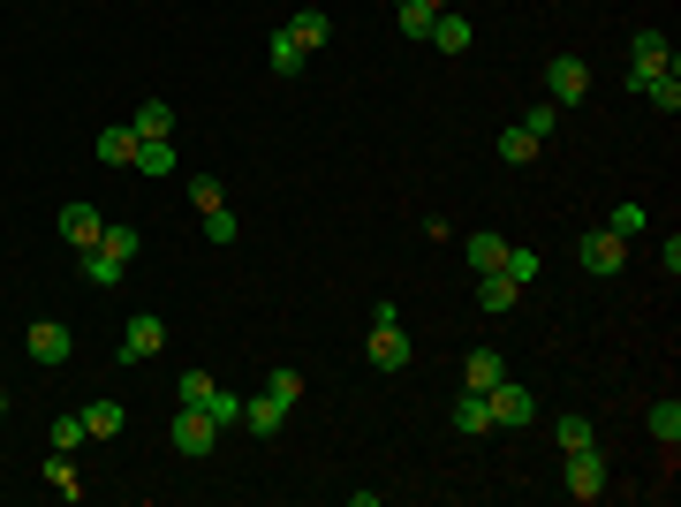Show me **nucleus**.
I'll return each instance as SVG.
<instances>
[{
	"label": "nucleus",
	"mask_w": 681,
	"mask_h": 507,
	"mask_svg": "<svg viewBox=\"0 0 681 507\" xmlns=\"http://www.w3.org/2000/svg\"><path fill=\"white\" fill-rule=\"evenodd\" d=\"M364 356H372L379 372H402V364H409V334H402V303H372V341H364Z\"/></svg>",
	"instance_id": "obj_1"
},
{
	"label": "nucleus",
	"mask_w": 681,
	"mask_h": 507,
	"mask_svg": "<svg viewBox=\"0 0 681 507\" xmlns=\"http://www.w3.org/2000/svg\"><path fill=\"white\" fill-rule=\"evenodd\" d=\"M213 439H220V424L205 417V409H190V402L174 409V455H182V463H205V455H213Z\"/></svg>",
	"instance_id": "obj_2"
},
{
	"label": "nucleus",
	"mask_w": 681,
	"mask_h": 507,
	"mask_svg": "<svg viewBox=\"0 0 681 507\" xmlns=\"http://www.w3.org/2000/svg\"><path fill=\"white\" fill-rule=\"evenodd\" d=\"M485 409H492V432H515V424L538 417V394H530L522 379H500L492 394H485Z\"/></svg>",
	"instance_id": "obj_3"
},
{
	"label": "nucleus",
	"mask_w": 681,
	"mask_h": 507,
	"mask_svg": "<svg viewBox=\"0 0 681 507\" xmlns=\"http://www.w3.org/2000/svg\"><path fill=\"white\" fill-rule=\"evenodd\" d=\"M576 257H583V273H598V281H606V273H621V265H629V243H621L613 227H591V235L576 243Z\"/></svg>",
	"instance_id": "obj_4"
},
{
	"label": "nucleus",
	"mask_w": 681,
	"mask_h": 507,
	"mask_svg": "<svg viewBox=\"0 0 681 507\" xmlns=\"http://www.w3.org/2000/svg\"><path fill=\"white\" fill-rule=\"evenodd\" d=\"M160 348H167V318H160V311H136V318L122 326V364H136V356H160Z\"/></svg>",
	"instance_id": "obj_5"
},
{
	"label": "nucleus",
	"mask_w": 681,
	"mask_h": 507,
	"mask_svg": "<svg viewBox=\"0 0 681 507\" xmlns=\"http://www.w3.org/2000/svg\"><path fill=\"white\" fill-rule=\"evenodd\" d=\"M568 493H576V500H598V493H606V455H598V447H568Z\"/></svg>",
	"instance_id": "obj_6"
},
{
	"label": "nucleus",
	"mask_w": 681,
	"mask_h": 507,
	"mask_svg": "<svg viewBox=\"0 0 681 507\" xmlns=\"http://www.w3.org/2000/svg\"><path fill=\"white\" fill-rule=\"evenodd\" d=\"M583 91H591V69H583V61H546V99H553V107H576Z\"/></svg>",
	"instance_id": "obj_7"
},
{
	"label": "nucleus",
	"mask_w": 681,
	"mask_h": 507,
	"mask_svg": "<svg viewBox=\"0 0 681 507\" xmlns=\"http://www.w3.org/2000/svg\"><path fill=\"white\" fill-rule=\"evenodd\" d=\"M99 227H106V220H99V205H61V243H69L77 257L99 251Z\"/></svg>",
	"instance_id": "obj_8"
},
{
	"label": "nucleus",
	"mask_w": 681,
	"mask_h": 507,
	"mask_svg": "<svg viewBox=\"0 0 681 507\" xmlns=\"http://www.w3.org/2000/svg\"><path fill=\"white\" fill-rule=\"evenodd\" d=\"M23 341H31V356H39V364H69V356H77V334H69L61 318H39Z\"/></svg>",
	"instance_id": "obj_9"
},
{
	"label": "nucleus",
	"mask_w": 681,
	"mask_h": 507,
	"mask_svg": "<svg viewBox=\"0 0 681 507\" xmlns=\"http://www.w3.org/2000/svg\"><path fill=\"white\" fill-rule=\"evenodd\" d=\"M500 379H508V356H500V348H469L463 356V386L469 394H492Z\"/></svg>",
	"instance_id": "obj_10"
},
{
	"label": "nucleus",
	"mask_w": 681,
	"mask_h": 507,
	"mask_svg": "<svg viewBox=\"0 0 681 507\" xmlns=\"http://www.w3.org/2000/svg\"><path fill=\"white\" fill-rule=\"evenodd\" d=\"M136 144H144V136H136L129 122L99 129V160H106V168H136Z\"/></svg>",
	"instance_id": "obj_11"
},
{
	"label": "nucleus",
	"mask_w": 681,
	"mask_h": 507,
	"mask_svg": "<svg viewBox=\"0 0 681 507\" xmlns=\"http://www.w3.org/2000/svg\"><path fill=\"white\" fill-rule=\"evenodd\" d=\"M243 424H251L257 439H273V432L288 424V402H273V394H251V402H243Z\"/></svg>",
	"instance_id": "obj_12"
},
{
	"label": "nucleus",
	"mask_w": 681,
	"mask_h": 507,
	"mask_svg": "<svg viewBox=\"0 0 681 507\" xmlns=\"http://www.w3.org/2000/svg\"><path fill=\"white\" fill-rule=\"evenodd\" d=\"M129 129H136L144 144H160V136H174V107H167V99H144V107H136V122H129Z\"/></svg>",
	"instance_id": "obj_13"
},
{
	"label": "nucleus",
	"mask_w": 681,
	"mask_h": 507,
	"mask_svg": "<svg viewBox=\"0 0 681 507\" xmlns=\"http://www.w3.org/2000/svg\"><path fill=\"white\" fill-rule=\"evenodd\" d=\"M477 303H485V311H515V303H522V281H508V273H477Z\"/></svg>",
	"instance_id": "obj_14"
},
{
	"label": "nucleus",
	"mask_w": 681,
	"mask_h": 507,
	"mask_svg": "<svg viewBox=\"0 0 681 507\" xmlns=\"http://www.w3.org/2000/svg\"><path fill=\"white\" fill-rule=\"evenodd\" d=\"M425 39L439 45V53H469V39H477V31H469V16H431Z\"/></svg>",
	"instance_id": "obj_15"
},
{
	"label": "nucleus",
	"mask_w": 681,
	"mask_h": 507,
	"mask_svg": "<svg viewBox=\"0 0 681 507\" xmlns=\"http://www.w3.org/2000/svg\"><path fill=\"white\" fill-rule=\"evenodd\" d=\"M538 152H546V144H538V136H530L522 122H515V129H500V160H508V168H530Z\"/></svg>",
	"instance_id": "obj_16"
},
{
	"label": "nucleus",
	"mask_w": 681,
	"mask_h": 507,
	"mask_svg": "<svg viewBox=\"0 0 681 507\" xmlns=\"http://www.w3.org/2000/svg\"><path fill=\"white\" fill-rule=\"evenodd\" d=\"M469 273H500V257H508V235H469Z\"/></svg>",
	"instance_id": "obj_17"
},
{
	"label": "nucleus",
	"mask_w": 681,
	"mask_h": 507,
	"mask_svg": "<svg viewBox=\"0 0 681 507\" xmlns=\"http://www.w3.org/2000/svg\"><path fill=\"white\" fill-rule=\"evenodd\" d=\"M288 39H296V45H303V53H318V45L334 39V23H326V16H318V8H303L296 23H288Z\"/></svg>",
	"instance_id": "obj_18"
},
{
	"label": "nucleus",
	"mask_w": 681,
	"mask_h": 507,
	"mask_svg": "<svg viewBox=\"0 0 681 507\" xmlns=\"http://www.w3.org/2000/svg\"><path fill=\"white\" fill-rule=\"evenodd\" d=\"M84 417L91 439H122V402H91V409H77Z\"/></svg>",
	"instance_id": "obj_19"
},
{
	"label": "nucleus",
	"mask_w": 681,
	"mask_h": 507,
	"mask_svg": "<svg viewBox=\"0 0 681 507\" xmlns=\"http://www.w3.org/2000/svg\"><path fill=\"white\" fill-rule=\"evenodd\" d=\"M651 439L674 455V439H681V402H674V394H667V402H651Z\"/></svg>",
	"instance_id": "obj_20"
},
{
	"label": "nucleus",
	"mask_w": 681,
	"mask_h": 507,
	"mask_svg": "<svg viewBox=\"0 0 681 507\" xmlns=\"http://www.w3.org/2000/svg\"><path fill=\"white\" fill-rule=\"evenodd\" d=\"M136 243H144V235H136L129 220H106V227H99V251H106V257H122V265L136 257Z\"/></svg>",
	"instance_id": "obj_21"
},
{
	"label": "nucleus",
	"mask_w": 681,
	"mask_h": 507,
	"mask_svg": "<svg viewBox=\"0 0 681 507\" xmlns=\"http://www.w3.org/2000/svg\"><path fill=\"white\" fill-rule=\"evenodd\" d=\"M431 16H439L431 0H394V23H402V39H425V31H431Z\"/></svg>",
	"instance_id": "obj_22"
},
{
	"label": "nucleus",
	"mask_w": 681,
	"mask_h": 507,
	"mask_svg": "<svg viewBox=\"0 0 681 507\" xmlns=\"http://www.w3.org/2000/svg\"><path fill=\"white\" fill-rule=\"evenodd\" d=\"M122 273H129L122 257H106V251H84V281H91V288H122Z\"/></svg>",
	"instance_id": "obj_23"
},
{
	"label": "nucleus",
	"mask_w": 681,
	"mask_h": 507,
	"mask_svg": "<svg viewBox=\"0 0 681 507\" xmlns=\"http://www.w3.org/2000/svg\"><path fill=\"white\" fill-rule=\"evenodd\" d=\"M629 53H637V61H659V69H674V45H667V31H651V23L629 39Z\"/></svg>",
	"instance_id": "obj_24"
},
{
	"label": "nucleus",
	"mask_w": 681,
	"mask_h": 507,
	"mask_svg": "<svg viewBox=\"0 0 681 507\" xmlns=\"http://www.w3.org/2000/svg\"><path fill=\"white\" fill-rule=\"evenodd\" d=\"M643 99H651L659 114H681V77H674V69H659V77L643 84Z\"/></svg>",
	"instance_id": "obj_25"
},
{
	"label": "nucleus",
	"mask_w": 681,
	"mask_h": 507,
	"mask_svg": "<svg viewBox=\"0 0 681 507\" xmlns=\"http://www.w3.org/2000/svg\"><path fill=\"white\" fill-rule=\"evenodd\" d=\"M45 485H53V493H61V500H77V493H84V477H77V469H69V455H61V447H53V455H45Z\"/></svg>",
	"instance_id": "obj_26"
},
{
	"label": "nucleus",
	"mask_w": 681,
	"mask_h": 507,
	"mask_svg": "<svg viewBox=\"0 0 681 507\" xmlns=\"http://www.w3.org/2000/svg\"><path fill=\"white\" fill-rule=\"evenodd\" d=\"M455 432H492V409H485V394H469V386H463V402H455Z\"/></svg>",
	"instance_id": "obj_27"
},
{
	"label": "nucleus",
	"mask_w": 681,
	"mask_h": 507,
	"mask_svg": "<svg viewBox=\"0 0 681 507\" xmlns=\"http://www.w3.org/2000/svg\"><path fill=\"white\" fill-rule=\"evenodd\" d=\"M500 273H508V281H522V288H530V281H538L546 265H538V251H522V243H508V257H500Z\"/></svg>",
	"instance_id": "obj_28"
},
{
	"label": "nucleus",
	"mask_w": 681,
	"mask_h": 507,
	"mask_svg": "<svg viewBox=\"0 0 681 507\" xmlns=\"http://www.w3.org/2000/svg\"><path fill=\"white\" fill-rule=\"evenodd\" d=\"M265 61H273V77H296V69H303V45L288 39V31H273V53H265Z\"/></svg>",
	"instance_id": "obj_29"
},
{
	"label": "nucleus",
	"mask_w": 681,
	"mask_h": 507,
	"mask_svg": "<svg viewBox=\"0 0 681 507\" xmlns=\"http://www.w3.org/2000/svg\"><path fill=\"white\" fill-rule=\"evenodd\" d=\"M553 122H560V107H553V99H538V107L522 114V129H530L538 144H553Z\"/></svg>",
	"instance_id": "obj_30"
},
{
	"label": "nucleus",
	"mask_w": 681,
	"mask_h": 507,
	"mask_svg": "<svg viewBox=\"0 0 681 507\" xmlns=\"http://www.w3.org/2000/svg\"><path fill=\"white\" fill-rule=\"evenodd\" d=\"M553 432H560V455H568V447H598V432H591V417H560Z\"/></svg>",
	"instance_id": "obj_31"
},
{
	"label": "nucleus",
	"mask_w": 681,
	"mask_h": 507,
	"mask_svg": "<svg viewBox=\"0 0 681 507\" xmlns=\"http://www.w3.org/2000/svg\"><path fill=\"white\" fill-rule=\"evenodd\" d=\"M136 168L144 174H174V144L160 136V144H136Z\"/></svg>",
	"instance_id": "obj_32"
},
{
	"label": "nucleus",
	"mask_w": 681,
	"mask_h": 507,
	"mask_svg": "<svg viewBox=\"0 0 681 507\" xmlns=\"http://www.w3.org/2000/svg\"><path fill=\"white\" fill-rule=\"evenodd\" d=\"M265 394H273V402H288V409H296V402H303V372H288V364H281V372H273V379H265Z\"/></svg>",
	"instance_id": "obj_33"
},
{
	"label": "nucleus",
	"mask_w": 681,
	"mask_h": 507,
	"mask_svg": "<svg viewBox=\"0 0 681 507\" xmlns=\"http://www.w3.org/2000/svg\"><path fill=\"white\" fill-rule=\"evenodd\" d=\"M205 235H213V243H235V235H243V220H235L227 205H213V212H205Z\"/></svg>",
	"instance_id": "obj_34"
},
{
	"label": "nucleus",
	"mask_w": 681,
	"mask_h": 507,
	"mask_svg": "<svg viewBox=\"0 0 681 507\" xmlns=\"http://www.w3.org/2000/svg\"><path fill=\"white\" fill-rule=\"evenodd\" d=\"M205 417H213V424H243V394H220V386H213V402H205Z\"/></svg>",
	"instance_id": "obj_35"
},
{
	"label": "nucleus",
	"mask_w": 681,
	"mask_h": 507,
	"mask_svg": "<svg viewBox=\"0 0 681 507\" xmlns=\"http://www.w3.org/2000/svg\"><path fill=\"white\" fill-rule=\"evenodd\" d=\"M84 439H91V432H84V417H61V424H53V447H61V455H77Z\"/></svg>",
	"instance_id": "obj_36"
},
{
	"label": "nucleus",
	"mask_w": 681,
	"mask_h": 507,
	"mask_svg": "<svg viewBox=\"0 0 681 507\" xmlns=\"http://www.w3.org/2000/svg\"><path fill=\"white\" fill-rule=\"evenodd\" d=\"M190 205H197V212H213V205H227V190H220L213 174H197V182H190Z\"/></svg>",
	"instance_id": "obj_37"
},
{
	"label": "nucleus",
	"mask_w": 681,
	"mask_h": 507,
	"mask_svg": "<svg viewBox=\"0 0 681 507\" xmlns=\"http://www.w3.org/2000/svg\"><path fill=\"white\" fill-rule=\"evenodd\" d=\"M182 402L205 409V402H213V379H205V372H182Z\"/></svg>",
	"instance_id": "obj_38"
},
{
	"label": "nucleus",
	"mask_w": 681,
	"mask_h": 507,
	"mask_svg": "<svg viewBox=\"0 0 681 507\" xmlns=\"http://www.w3.org/2000/svg\"><path fill=\"white\" fill-rule=\"evenodd\" d=\"M606 227H613L621 243H629V235H643V205H621V212H613V220H606Z\"/></svg>",
	"instance_id": "obj_39"
},
{
	"label": "nucleus",
	"mask_w": 681,
	"mask_h": 507,
	"mask_svg": "<svg viewBox=\"0 0 681 507\" xmlns=\"http://www.w3.org/2000/svg\"><path fill=\"white\" fill-rule=\"evenodd\" d=\"M0 417H8V394H0Z\"/></svg>",
	"instance_id": "obj_40"
},
{
	"label": "nucleus",
	"mask_w": 681,
	"mask_h": 507,
	"mask_svg": "<svg viewBox=\"0 0 681 507\" xmlns=\"http://www.w3.org/2000/svg\"><path fill=\"white\" fill-rule=\"evenodd\" d=\"M431 8H439V0H431Z\"/></svg>",
	"instance_id": "obj_41"
}]
</instances>
